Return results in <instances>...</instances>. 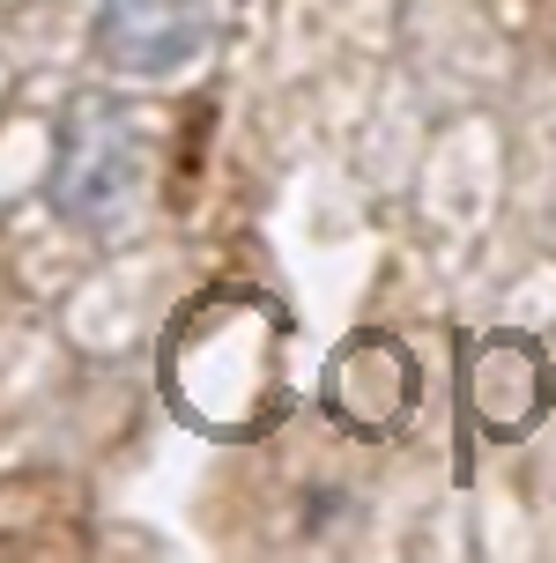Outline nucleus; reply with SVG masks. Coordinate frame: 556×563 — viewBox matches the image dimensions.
Returning a JSON list of instances; mask_svg holds the SVG:
<instances>
[{"label": "nucleus", "mask_w": 556, "mask_h": 563, "mask_svg": "<svg viewBox=\"0 0 556 563\" xmlns=\"http://www.w3.org/2000/svg\"><path fill=\"white\" fill-rule=\"evenodd\" d=\"M290 311L252 289L216 282L164 327V400L208 438H260L290 408Z\"/></svg>", "instance_id": "obj_1"}, {"label": "nucleus", "mask_w": 556, "mask_h": 563, "mask_svg": "<svg viewBox=\"0 0 556 563\" xmlns=\"http://www.w3.org/2000/svg\"><path fill=\"white\" fill-rule=\"evenodd\" d=\"M460 408L482 438H527L549 416V364L527 334H482L460 349Z\"/></svg>", "instance_id": "obj_2"}, {"label": "nucleus", "mask_w": 556, "mask_h": 563, "mask_svg": "<svg viewBox=\"0 0 556 563\" xmlns=\"http://www.w3.org/2000/svg\"><path fill=\"white\" fill-rule=\"evenodd\" d=\"M327 416L357 438H393L416 408V356L393 334H349L327 356Z\"/></svg>", "instance_id": "obj_3"}, {"label": "nucleus", "mask_w": 556, "mask_h": 563, "mask_svg": "<svg viewBox=\"0 0 556 563\" xmlns=\"http://www.w3.org/2000/svg\"><path fill=\"white\" fill-rule=\"evenodd\" d=\"M208 45V0H105V59L164 75Z\"/></svg>", "instance_id": "obj_4"}]
</instances>
